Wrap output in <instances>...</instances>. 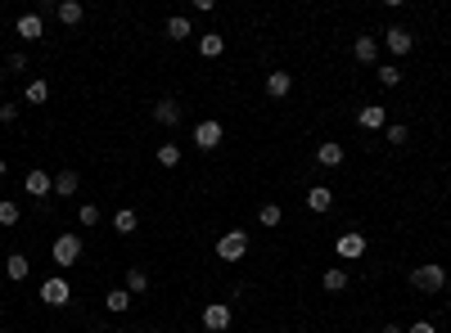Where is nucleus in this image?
I'll return each instance as SVG.
<instances>
[{
  "mask_svg": "<svg viewBox=\"0 0 451 333\" xmlns=\"http://www.w3.org/2000/svg\"><path fill=\"white\" fill-rule=\"evenodd\" d=\"M217 257L226 261V266L244 261V257H249V234H244V230H231V234H221V239H217Z\"/></svg>",
  "mask_w": 451,
  "mask_h": 333,
  "instance_id": "obj_1",
  "label": "nucleus"
},
{
  "mask_svg": "<svg viewBox=\"0 0 451 333\" xmlns=\"http://www.w3.org/2000/svg\"><path fill=\"white\" fill-rule=\"evenodd\" d=\"M447 270H442V266H433V261H429V266H415L411 270V288H420V293H442V288H447Z\"/></svg>",
  "mask_w": 451,
  "mask_h": 333,
  "instance_id": "obj_2",
  "label": "nucleus"
},
{
  "mask_svg": "<svg viewBox=\"0 0 451 333\" xmlns=\"http://www.w3.org/2000/svg\"><path fill=\"white\" fill-rule=\"evenodd\" d=\"M81 252H86V248H81V239L77 234H59L55 239V248H50V257H55V266H77L81 261Z\"/></svg>",
  "mask_w": 451,
  "mask_h": 333,
  "instance_id": "obj_3",
  "label": "nucleus"
},
{
  "mask_svg": "<svg viewBox=\"0 0 451 333\" xmlns=\"http://www.w3.org/2000/svg\"><path fill=\"white\" fill-rule=\"evenodd\" d=\"M37 293H41V302H46V306H68V302H73V284H68L64 275H50Z\"/></svg>",
  "mask_w": 451,
  "mask_h": 333,
  "instance_id": "obj_4",
  "label": "nucleus"
},
{
  "mask_svg": "<svg viewBox=\"0 0 451 333\" xmlns=\"http://www.w3.org/2000/svg\"><path fill=\"white\" fill-rule=\"evenodd\" d=\"M221 140H226V126H221L217 117H208V122H199V126H194V149L212 153V149H217Z\"/></svg>",
  "mask_w": 451,
  "mask_h": 333,
  "instance_id": "obj_5",
  "label": "nucleus"
},
{
  "mask_svg": "<svg viewBox=\"0 0 451 333\" xmlns=\"http://www.w3.org/2000/svg\"><path fill=\"white\" fill-rule=\"evenodd\" d=\"M203 329L208 333H226L231 329V306L226 302H208L203 306Z\"/></svg>",
  "mask_w": 451,
  "mask_h": 333,
  "instance_id": "obj_6",
  "label": "nucleus"
},
{
  "mask_svg": "<svg viewBox=\"0 0 451 333\" xmlns=\"http://www.w3.org/2000/svg\"><path fill=\"white\" fill-rule=\"evenodd\" d=\"M334 252L343 261H356V257H365V252H370V243H365V234H356V230H347L343 239H338L334 243Z\"/></svg>",
  "mask_w": 451,
  "mask_h": 333,
  "instance_id": "obj_7",
  "label": "nucleus"
},
{
  "mask_svg": "<svg viewBox=\"0 0 451 333\" xmlns=\"http://www.w3.org/2000/svg\"><path fill=\"white\" fill-rule=\"evenodd\" d=\"M181 117H185V113H181V104H176L172 95L154 104V122H158V126H181Z\"/></svg>",
  "mask_w": 451,
  "mask_h": 333,
  "instance_id": "obj_8",
  "label": "nucleus"
},
{
  "mask_svg": "<svg viewBox=\"0 0 451 333\" xmlns=\"http://www.w3.org/2000/svg\"><path fill=\"white\" fill-rule=\"evenodd\" d=\"M356 126H361V131H384L388 126V113L379 104H365L361 113H356Z\"/></svg>",
  "mask_w": 451,
  "mask_h": 333,
  "instance_id": "obj_9",
  "label": "nucleus"
},
{
  "mask_svg": "<svg viewBox=\"0 0 451 333\" xmlns=\"http://www.w3.org/2000/svg\"><path fill=\"white\" fill-rule=\"evenodd\" d=\"M14 32H19L23 41H46V23H41V14H23V19L14 23Z\"/></svg>",
  "mask_w": 451,
  "mask_h": 333,
  "instance_id": "obj_10",
  "label": "nucleus"
},
{
  "mask_svg": "<svg viewBox=\"0 0 451 333\" xmlns=\"http://www.w3.org/2000/svg\"><path fill=\"white\" fill-rule=\"evenodd\" d=\"M23 190H28L32 199H46V194L55 190V176H46V172H28V176H23Z\"/></svg>",
  "mask_w": 451,
  "mask_h": 333,
  "instance_id": "obj_11",
  "label": "nucleus"
},
{
  "mask_svg": "<svg viewBox=\"0 0 451 333\" xmlns=\"http://www.w3.org/2000/svg\"><path fill=\"white\" fill-rule=\"evenodd\" d=\"M384 46L393 50V54H411L415 37H411V32H406V28H388V32H384Z\"/></svg>",
  "mask_w": 451,
  "mask_h": 333,
  "instance_id": "obj_12",
  "label": "nucleus"
},
{
  "mask_svg": "<svg viewBox=\"0 0 451 333\" xmlns=\"http://www.w3.org/2000/svg\"><path fill=\"white\" fill-rule=\"evenodd\" d=\"M352 59L356 63H374V59H379V41L374 37H356L352 41Z\"/></svg>",
  "mask_w": 451,
  "mask_h": 333,
  "instance_id": "obj_13",
  "label": "nucleus"
},
{
  "mask_svg": "<svg viewBox=\"0 0 451 333\" xmlns=\"http://www.w3.org/2000/svg\"><path fill=\"white\" fill-rule=\"evenodd\" d=\"M289 90H294V77L289 72H267V95L271 99H285Z\"/></svg>",
  "mask_w": 451,
  "mask_h": 333,
  "instance_id": "obj_14",
  "label": "nucleus"
},
{
  "mask_svg": "<svg viewBox=\"0 0 451 333\" xmlns=\"http://www.w3.org/2000/svg\"><path fill=\"white\" fill-rule=\"evenodd\" d=\"M77 190H81V176L77 172H59L55 176V194H59V199H73Z\"/></svg>",
  "mask_w": 451,
  "mask_h": 333,
  "instance_id": "obj_15",
  "label": "nucleus"
},
{
  "mask_svg": "<svg viewBox=\"0 0 451 333\" xmlns=\"http://www.w3.org/2000/svg\"><path fill=\"white\" fill-rule=\"evenodd\" d=\"M28 270H32V261L23 257V252H10V261H5V275H10L14 284H23V279H28Z\"/></svg>",
  "mask_w": 451,
  "mask_h": 333,
  "instance_id": "obj_16",
  "label": "nucleus"
},
{
  "mask_svg": "<svg viewBox=\"0 0 451 333\" xmlns=\"http://www.w3.org/2000/svg\"><path fill=\"white\" fill-rule=\"evenodd\" d=\"M59 23H64V28H77L81 23V0H59Z\"/></svg>",
  "mask_w": 451,
  "mask_h": 333,
  "instance_id": "obj_17",
  "label": "nucleus"
},
{
  "mask_svg": "<svg viewBox=\"0 0 451 333\" xmlns=\"http://www.w3.org/2000/svg\"><path fill=\"white\" fill-rule=\"evenodd\" d=\"M343 158H347V153H343V144H334V140H329V144H320V149H316V162H320V167H338Z\"/></svg>",
  "mask_w": 451,
  "mask_h": 333,
  "instance_id": "obj_18",
  "label": "nucleus"
},
{
  "mask_svg": "<svg viewBox=\"0 0 451 333\" xmlns=\"http://www.w3.org/2000/svg\"><path fill=\"white\" fill-rule=\"evenodd\" d=\"M113 230H117V234H135V230H140V212L122 208V212L113 216Z\"/></svg>",
  "mask_w": 451,
  "mask_h": 333,
  "instance_id": "obj_19",
  "label": "nucleus"
},
{
  "mask_svg": "<svg viewBox=\"0 0 451 333\" xmlns=\"http://www.w3.org/2000/svg\"><path fill=\"white\" fill-rule=\"evenodd\" d=\"M104 306H108L113 315L131 311V293H126V288H108V293H104Z\"/></svg>",
  "mask_w": 451,
  "mask_h": 333,
  "instance_id": "obj_20",
  "label": "nucleus"
},
{
  "mask_svg": "<svg viewBox=\"0 0 451 333\" xmlns=\"http://www.w3.org/2000/svg\"><path fill=\"white\" fill-rule=\"evenodd\" d=\"M307 208H311V212H329V208H334V190H325V185H316V190L307 194Z\"/></svg>",
  "mask_w": 451,
  "mask_h": 333,
  "instance_id": "obj_21",
  "label": "nucleus"
},
{
  "mask_svg": "<svg viewBox=\"0 0 451 333\" xmlns=\"http://www.w3.org/2000/svg\"><path fill=\"white\" fill-rule=\"evenodd\" d=\"M221 50H226V37H221V32H208V37H199V54H203V59H217Z\"/></svg>",
  "mask_w": 451,
  "mask_h": 333,
  "instance_id": "obj_22",
  "label": "nucleus"
},
{
  "mask_svg": "<svg viewBox=\"0 0 451 333\" xmlns=\"http://www.w3.org/2000/svg\"><path fill=\"white\" fill-rule=\"evenodd\" d=\"M126 293H131V297L149 293V275H144L140 266H131V270H126Z\"/></svg>",
  "mask_w": 451,
  "mask_h": 333,
  "instance_id": "obj_23",
  "label": "nucleus"
},
{
  "mask_svg": "<svg viewBox=\"0 0 451 333\" xmlns=\"http://www.w3.org/2000/svg\"><path fill=\"white\" fill-rule=\"evenodd\" d=\"M320 288H325V293H343V288H347V270H334V266H329L325 275H320Z\"/></svg>",
  "mask_w": 451,
  "mask_h": 333,
  "instance_id": "obj_24",
  "label": "nucleus"
},
{
  "mask_svg": "<svg viewBox=\"0 0 451 333\" xmlns=\"http://www.w3.org/2000/svg\"><path fill=\"white\" fill-rule=\"evenodd\" d=\"M23 95H28V104H46V99H50V81H41V77H32Z\"/></svg>",
  "mask_w": 451,
  "mask_h": 333,
  "instance_id": "obj_25",
  "label": "nucleus"
},
{
  "mask_svg": "<svg viewBox=\"0 0 451 333\" xmlns=\"http://www.w3.org/2000/svg\"><path fill=\"white\" fill-rule=\"evenodd\" d=\"M167 37L172 41H190V19H185V14H172V19H167Z\"/></svg>",
  "mask_w": 451,
  "mask_h": 333,
  "instance_id": "obj_26",
  "label": "nucleus"
},
{
  "mask_svg": "<svg viewBox=\"0 0 451 333\" xmlns=\"http://www.w3.org/2000/svg\"><path fill=\"white\" fill-rule=\"evenodd\" d=\"M374 77H379V86H402V68H397V63H379V68H374Z\"/></svg>",
  "mask_w": 451,
  "mask_h": 333,
  "instance_id": "obj_27",
  "label": "nucleus"
},
{
  "mask_svg": "<svg viewBox=\"0 0 451 333\" xmlns=\"http://www.w3.org/2000/svg\"><path fill=\"white\" fill-rule=\"evenodd\" d=\"M258 221H262V225H267V230H276V225H280V221H285V212H280V203H262V212H258Z\"/></svg>",
  "mask_w": 451,
  "mask_h": 333,
  "instance_id": "obj_28",
  "label": "nucleus"
},
{
  "mask_svg": "<svg viewBox=\"0 0 451 333\" xmlns=\"http://www.w3.org/2000/svg\"><path fill=\"white\" fill-rule=\"evenodd\" d=\"M176 162H181V144H158V167H167V172H172Z\"/></svg>",
  "mask_w": 451,
  "mask_h": 333,
  "instance_id": "obj_29",
  "label": "nucleus"
},
{
  "mask_svg": "<svg viewBox=\"0 0 451 333\" xmlns=\"http://www.w3.org/2000/svg\"><path fill=\"white\" fill-rule=\"evenodd\" d=\"M19 221H23L19 203H10V199H5V203H0V225H5V230H14V225H19Z\"/></svg>",
  "mask_w": 451,
  "mask_h": 333,
  "instance_id": "obj_30",
  "label": "nucleus"
},
{
  "mask_svg": "<svg viewBox=\"0 0 451 333\" xmlns=\"http://www.w3.org/2000/svg\"><path fill=\"white\" fill-rule=\"evenodd\" d=\"M77 221H81V225H99V221H104V216H99V208H95V203H81V212H77Z\"/></svg>",
  "mask_w": 451,
  "mask_h": 333,
  "instance_id": "obj_31",
  "label": "nucleus"
},
{
  "mask_svg": "<svg viewBox=\"0 0 451 333\" xmlns=\"http://www.w3.org/2000/svg\"><path fill=\"white\" fill-rule=\"evenodd\" d=\"M384 140H388V144H406V126H402V122H388V126H384Z\"/></svg>",
  "mask_w": 451,
  "mask_h": 333,
  "instance_id": "obj_32",
  "label": "nucleus"
},
{
  "mask_svg": "<svg viewBox=\"0 0 451 333\" xmlns=\"http://www.w3.org/2000/svg\"><path fill=\"white\" fill-rule=\"evenodd\" d=\"M10 72H28V54H23V50L10 54Z\"/></svg>",
  "mask_w": 451,
  "mask_h": 333,
  "instance_id": "obj_33",
  "label": "nucleus"
},
{
  "mask_svg": "<svg viewBox=\"0 0 451 333\" xmlns=\"http://www.w3.org/2000/svg\"><path fill=\"white\" fill-rule=\"evenodd\" d=\"M406 333H438V329H433V320H415V324H406Z\"/></svg>",
  "mask_w": 451,
  "mask_h": 333,
  "instance_id": "obj_34",
  "label": "nucleus"
},
{
  "mask_svg": "<svg viewBox=\"0 0 451 333\" xmlns=\"http://www.w3.org/2000/svg\"><path fill=\"white\" fill-rule=\"evenodd\" d=\"M14 117H19V108H14V104H0V122L10 126V122H14Z\"/></svg>",
  "mask_w": 451,
  "mask_h": 333,
  "instance_id": "obj_35",
  "label": "nucleus"
},
{
  "mask_svg": "<svg viewBox=\"0 0 451 333\" xmlns=\"http://www.w3.org/2000/svg\"><path fill=\"white\" fill-rule=\"evenodd\" d=\"M379 333H406V329H402V324H384V329H379Z\"/></svg>",
  "mask_w": 451,
  "mask_h": 333,
  "instance_id": "obj_36",
  "label": "nucleus"
},
{
  "mask_svg": "<svg viewBox=\"0 0 451 333\" xmlns=\"http://www.w3.org/2000/svg\"><path fill=\"white\" fill-rule=\"evenodd\" d=\"M0 181H5V162H0Z\"/></svg>",
  "mask_w": 451,
  "mask_h": 333,
  "instance_id": "obj_37",
  "label": "nucleus"
},
{
  "mask_svg": "<svg viewBox=\"0 0 451 333\" xmlns=\"http://www.w3.org/2000/svg\"><path fill=\"white\" fill-rule=\"evenodd\" d=\"M442 293H451V279H447V288H442Z\"/></svg>",
  "mask_w": 451,
  "mask_h": 333,
  "instance_id": "obj_38",
  "label": "nucleus"
},
{
  "mask_svg": "<svg viewBox=\"0 0 451 333\" xmlns=\"http://www.w3.org/2000/svg\"><path fill=\"white\" fill-rule=\"evenodd\" d=\"M0 320H5V306H0Z\"/></svg>",
  "mask_w": 451,
  "mask_h": 333,
  "instance_id": "obj_39",
  "label": "nucleus"
},
{
  "mask_svg": "<svg viewBox=\"0 0 451 333\" xmlns=\"http://www.w3.org/2000/svg\"><path fill=\"white\" fill-rule=\"evenodd\" d=\"M0 86H5V72H0Z\"/></svg>",
  "mask_w": 451,
  "mask_h": 333,
  "instance_id": "obj_40",
  "label": "nucleus"
}]
</instances>
